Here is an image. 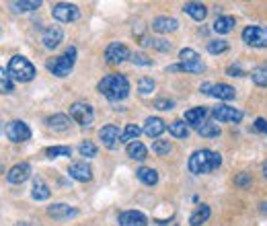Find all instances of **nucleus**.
Masks as SVG:
<instances>
[{"label":"nucleus","instance_id":"nucleus-46","mask_svg":"<svg viewBox=\"0 0 267 226\" xmlns=\"http://www.w3.org/2000/svg\"><path fill=\"white\" fill-rule=\"evenodd\" d=\"M263 175H265V177H267V163H265V165H263Z\"/></svg>","mask_w":267,"mask_h":226},{"label":"nucleus","instance_id":"nucleus-15","mask_svg":"<svg viewBox=\"0 0 267 226\" xmlns=\"http://www.w3.org/2000/svg\"><path fill=\"white\" fill-rule=\"evenodd\" d=\"M146 224H148V218L142 212L127 210L119 214V226H146Z\"/></svg>","mask_w":267,"mask_h":226},{"label":"nucleus","instance_id":"nucleus-13","mask_svg":"<svg viewBox=\"0 0 267 226\" xmlns=\"http://www.w3.org/2000/svg\"><path fill=\"white\" fill-rule=\"evenodd\" d=\"M129 58V50L123 46V43H111L107 50H105V60L109 62V64H121V62H125Z\"/></svg>","mask_w":267,"mask_h":226},{"label":"nucleus","instance_id":"nucleus-8","mask_svg":"<svg viewBox=\"0 0 267 226\" xmlns=\"http://www.w3.org/2000/svg\"><path fill=\"white\" fill-rule=\"evenodd\" d=\"M212 116H214V120H218L222 124H238L242 120V111H238L230 105H218L212 109Z\"/></svg>","mask_w":267,"mask_h":226},{"label":"nucleus","instance_id":"nucleus-2","mask_svg":"<svg viewBox=\"0 0 267 226\" xmlns=\"http://www.w3.org/2000/svg\"><path fill=\"white\" fill-rule=\"evenodd\" d=\"M99 93L109 101H123L129 93V82L123 74H109L99 82Z\"/></svg>","mask_w":267,"mask_h":226},{"label":"nucleus","instance_id":"nucleus-1","mask_svg":"<svg viewBox=\"0 0 267 226\" xmlns=\"http://www.w3.org/2000/svg\"><path fill=\"white\" fill-rule=\"evenodd\" d=\"M222 165V156L214 150H208V148H202V150H195L191 156H189V171L193 175H204V173H212L216 171L218 167Z\"/></svg>","mask_w":267,"mask_h":226},{"label":"nucleus","instance_id":"nucleus-14","mask_svg":"<svg viewBox=\"0 0 267 226\" xmlns=\"http://www.w3.org/2000/svg\"><path fill=\"white\" fill-rule=\"evenodd\" d=\"M29 177H31V165H29V163H19V165H15V167L7 173V179H9L11 183H15V185L25 183Z\"/></svg>","mask_w":267,"mask_h":226},{"label":"nucleus","instance_id":"nucleus-31","mask_svg":"<svg viewBox=\"0 0 267 226\" xmlns=\"http://www.w3.org/2000/svg\"><path fill=\"white\" fill-rule=\"evenodd\" d=\"M169 134H171V136H175V138H187L189 128H187V124H185V122L177 120V122H171V124H169Z\"/></svg>","mask_w":267,"mask_h":226},{"label":"nucleus","instance_id":"nucleus-3","mask_svg":"<svg viewBox=\"0 0 267 226\" xmlns=\"http://www.w3.org/2000/svg\"><path fill=\"white\" fill-rule=\"evenodd\" d=\"M7 72H9L11 78H15L19 82H29L35 76V66L27 58H23V56H13L11 62H9Z\"/></svg>","mask_w":267,"mask_h":226},{"label":"nucleus","instance_id":"nucleus-44","mask_svg":"<svg viewBox=\"0 0 267 226\" xmlns=\"http://www.w3.org/2000/svg\"><path fill=\"white\" fill-rule=\"evenodd\" d=\"M253 128H255V132L267 134V120H263V118H257V120H255V124H253Z\"/></svg>","mask_w":267,"mask_h":226},{"label":"nucleus","instance_id":"nucleus-40","mask_svg":"<svg viewBox=\"0 0 267 226\" xmlns=\"http://www.w3.org/2000/svg\"><path fill=\"white\" fill-rule=\"evenodd\" d=\"M146 43H150L152 48H157V50H161V52H169V50H171V43L165 41V39H148Z\"/></svg>","mask_w":267,"mask_h":226},{"label":"nucleus","instance_id":"nucleus-33","mask_svg":"<svg viewBox=\"0 0 267 226\" xmlns=\"http://www.w3.org/2000/svg\"><path fill=\"white\" fill-rule=\"evenodd\" d=\"M39 7H41V3H39V0H21V3H13V9H15L17 13L35 11V9H39Z\"/></svg>","mask_w":267,"mask_h":226},{"label":"nucleus","instance_id":"nucleus-24","mask_svg":"<svg viewBox=\"0 0 267 226\" xmlns=\"http://www.w3.org/2000/svg\"><path fill=\"white\" fill-rule=\"evenodd\" d=\"M127 156L129 159H134V161H144L146 156H148V148L142 144V142H131V144H127Z\"/></svg>","mask_w":267,"mask_h":226},{"label":"nucleus","instance_id":"nucleus-7","mask_svg":"<svg viewBox=\"0 0 267 226\" xmlns=\"http://www.w3.org/2000/svg\"><path fill=\"white\" fill-rule=\"evenodd\" d=\"M242 41L251 48H267V27H247L242 31Z\"/></svg>","mask_w":267,"mask_h":226},{"label":"nucleus","instance_id":"nucleus-35","mask_svg":"<svg viewBox=\"0 0 267 226\" xmlns=\"http://www.w3.org/2000/svg\"><path fill=\"white\" fill-rule=\"evenodd\" d=\"M0 93H13V78L9 76V72L5 68H0Z\"/></svg>","mask_w":267,"mask_h":226},{"label":"nucleus","instance_id":"nucleus-27","mask_svg":"<svg viewBox=\"0 0 267 226\" xmlns=\"http://www.w3.org/2000/svg\"><path fill=\"white\" fill-rule=\"evenodd\" d=\"M234 29V17H218L214 21V31L220 35H226Z\"/></svg>","mask_w":267,"mask_h":226},{"label":"nucleus","instance_id":"nucleus-9","mask_svg":"<svg viewBox=\"0 0 267 226\" xmlns=\"http://www.w3.org/2000/svg\"><path fill=\"white\" fill-rule=\"evenodd\" d=\"M52 17H54L56 21H60V23H70V21H76V19L80 17V13H78L76 5L58 3V5H54V9H52Z\"/></svg>","mask_w":267,"mask_h":226},{"label":"nucleus","instance_id":"nucleus-20","mask_svg":"<svg viewBox=\"0 0 267 226\" xmlns=\"http://www.w3.org/2000/svg\"><path fill=\"white\" fill-rule=\"evenodd\" d=\"M165 130H167V124H165L161 118H148V120H146V126H144V134H146V136L159 138Z\"/></svg>","mask_w":267,"mask_h":226},{"label":"nucleus","instance_id":"nucleus-10","mask_svg":"<svg viewBox=\"0 0 267 226\" xmlns=\"http://www.w3.org/2000/svg\"><path fill=\"white\" fill-rule=\"evenodd\" d=\"M202 93L210 95V97H216V99H222V101H230L234 99V88L230 84H224V82H218V84H212V82H206L199 86Z\"/></svg>","mask_w":267,"mask_h":226},{"label":"nucleus","instance_id":"nucleus-38","mask_svg":"<svg viewBox=\"0 0 267 226\" xmlns=\"http://www.w3.org/2000/svg\"><path fill=\"white\" fill-rule=\"evenodd\" d=\"M226 50H228V43H226L224 39H216V41H210V43H208V52L214 54V56H216V54H222V52H226Z\"/></svg>","mask_w":267,"mask_h":226},{"label":"nucleus","instance_id":"nucleus-5","mask_svg":"<svg viewBox=\"0 0 267 226\" xmlns=\"http://www.w3.org/2000/svg\"><path fill=\"white\" fill-rule=\"evenodd\" d=\"M74 60H76V48H68L64 56L54 58V60L48 62V70H50L52 74L60 76V78H62V76H68L70 70H72V66H74Z\"/></svg>","mask_w":267,"mask_h":226},{"label":"nucleus","instance_id":"nucleus-39","mask_svg":"<svg viewBox=\"0 0 267 226\" xmlns=\"http://www.w3.org/2000/svg\"><path fill=\"white\" fill-rule=\"evenodd\" d=\"M138 91H140V95H150L154 91V80L152 78H140Z\"/></svg>","mask_w":267,"mask_h":226},{"label":"nucleus","instance_id":"nucleus-11","mask_svg":"<svg viewBox=\"0 0 267 226\" xmlns=\"http://www.w3.org/2000/svg\"><path fill=\"white\" fill-rule=\"evenodd\" d=\"M7 136H9V140H13V142H27L29 138H31V128L25 124V122H11L9 126H7Z\"/></svg>","mask_w":267,"mask_h":226},{"label":"nucleus","instance_id":"nucleus-6","mask_svg":"<svg viewBox=\"0 0 267 226\" xmlns=\"http://www.w3.org/2000/svg\"><path fill=\"white\" fill-rule=\"evenodd\" d=\"M70 118L78 124V126H91L93 124V118H95V113H93V107L88 103H74L70 107Z\"/></svg>","mask_w":267,"mask_h":226},{"label":"nucleus","instance_id":"nucleus-26","mask_svg":"<svg viewBox=\"0 0 267 226\" xmlns=\"http://www.w3.org/2000/svg\"><path fill=\"white\" fill-rule=\"evenodd\" d=\"M210 214H212V210H210V206H206V204H202L193 214H191V218H189V224L191 226H202L204 222H208V218H210Z\"/></svg>","mask_w":267,"mask_h":226},{"label":"nucleus","instance_id":"nucleus-4","mask_svg":"<svg viewBox=\"0 0 267 226\" xmlns=\"http://www.w3.org/2000/svg\"><path fill=\"white\" fill-rule=\"evenodd\" d=\"M179 58H181V64H175V66H169V72H177V70H185V72H193V74H202V72L206 70V66H204V62H202V58L197 56V52H193V50H189V48H185V50H181V54H179Z\"/></svg>","mask_w":267,"mask_h":226},{"label":"nucleus","instance_id":"nucleus-17","mask_svg":"<svg viewBox=\"0 0 267 226\" xmlns=\"http://www.w3.org/2000/svg\"><path fill=\"white\" fill-rule=\"evenodd\" d=\"M68 175L80 183H86L93 179V169L86 165V163H72L70 169H68Z\"/></svg>","mask_w":267,"mask_h":226},{"label":"nucleus","instance_id":"nucleus-18","mask_svg":"<svg viewBox=\"0 0 267 226\" xmlns=\"http://www.w3.org/2000/svg\"><path fill=\"white\" fill-rule=\"evenodd\" d=\"M48 214H50L52 218L64 220V218H72V216H76V214H78V210H76V208H72V206H68V204H54V206H50V208H48Z\"/></svg>","mask_w":267,"mask_h":226},{"label":"nucleus","instance_id":"nucleus-32","mask_svg":"<svg viewBox=\"0 0 267 226\" xmlns=\"http://www.w3.org/2000/svg\"><path fill=\"white\" fill-rule=\"evenodd\" d=\"M251 78H253V82H255L257 86H267V64L253 68Z\"/></svg>","mask_w":267,"mask_h":226},{"label":"nucleus","instance_id":"nucleus-22","mask_svg":"<svg viewBox=\"0 0 267 226\" xmlns=\"http://www.w3.org/2000/svg\"><path fill=\"white\" fill-rule=\"evenodd\" d=\"M183 11H185L191 19H195V21H204V19L208 17V9H206L204 5H199V3H185V5H183Z\"/></svg>","mask_w":267,"mask_h":226},{"label":"nucleus","instance_id":"nucleus-36","mask_svg":"<svg viewBox=\"0 0 267 226\" xmlns=\"http://www.w3.org/2000/svg\"><path fill=\"white\" fill-rule=\"evenodd\" d=\"M171 150H173V146H171L169 140H157V142L152 144V152L159 154V156H165V154H169Z\"/></svg>","mask_w":267,"mask_h":226},{"label":"nucleus","instance_id":"nucleus-21","mask_svg":"<svg viewBox=\"0 0 267 226\" xmlns=\"http://www.w3.org/2000/svg\"><path fill=\"white\" fill-rule=\"evenodd\" d=\"M177 27H179V21L173 17H159L152 21V29L159 33H169V31H175Z\"/></svg>","mask_w":267,"mask_h":226},{"label":"nucleus","instance_id":"nucleus-34","mask_svg":"<svg viewBox=\"0 0 267 226\" xmlns=\"http://www.w3.org/2000/svg\"><path fill=\"white\" fill-rule=\"evenodd\" d=\"M72 148L70 146H50L46 148V156L48 159H56V156H70Z\"/></svg>","mask_w":267,"mask_h":226},{"label":"nucleus","instance_id":"nucleus-25","mask_svg":"<svg viewBox=\"0 0 267 226\" xmlns=\"http://www.w3.org/2000/svg\"><path fill=\"white\" fill-rule=\"evenodd\" d=\"M31 195H33V199L43 201V199H48V197L52 195V191H50V187L46 185V181L37 177V179L33 181V191H31Z\"/></svg>","mask_w":267,"mask_h":226},{"label":"nucleus","instance_id":"nucleus-16","mask_svg":"<svg viewBox=\"0 0 267 226\" xmlns=\"http://www.w3.org/2000/svg\"><path fill=\"white\" fill-rule=\"evenodd\" d=\"M62 37H64V31H62L58 25H52V27H48V29L43 31L41 41H43V46H46L48 50H54V48H58V46H60Z\"/></svg>","mask_w":267,"mask_h":226},{"label":"nucleus","instance_id":"nucleus-19","mask_svg":"<svg viewBox=\"0 0 267 226\" xmlns=\"http://www.w3.org/2000/svg\"><path fill=\"white\" fill-rule=\"evenodd\" d=\"M206 116H208V109L206 107H193V109L185 111V124L197 128L199 124L206 122Z\"/></svg>","mask_w":267,"mask_h":226},{"label":"nucleus","instance_id":"nucleus-28","mask_svg":"<svg viewBox=\"0 0 267 226\" xmlns=\"http://www.w3.org/2000/svg\"><path fill=\"white\" fill-rule=\"evenodd\" d=\"M136 175H138V179H140L144 185H157V183H159V173H157L154 169L140 167V169L136 171Z\"/></svg>","mask_w":267,"mask_h":226},{"label":"nucleus","instance_id":"nucleus-37","mask_svg":"<svg viewBox=\"0 0 267 226\" xmlns=\"http://www.w3.org/2000/svg\"><path fill=\"white\" fill-rule=\"evenodd\" d=\"M78 152H80V156L93 159V156H97V146H95L91 140H86V142H82V144L78 146Z\"/></svg>","mask_w":267,"mask_h":226},{"label":"nucleus","instance_id":"nucleus-45","mask_svg":"<svg viewBox=\"0 0 267 226\" xmlns=\"http://www.w3.org/2000/svg\"><path fill=\"white\" fill-rule=\"evenodd\" d=\"M228 74H230V76H242L244 72H242L238 66H230V68H228Z\"/></svg>","mask_w":267,"mask_h":226},{"label":"nucleus","instance_id":"nucleus-29","mask_svg":"<svg viewBox=\"0 0 267 226\" xmlns=\"http://www.w3.org/2000/svg\"><path fill=\"white\" fill-rule=\"evenodd\" d=\"M195 130H197V134L204 136V138H218V136H220V128H218L216 124H212V122H204V124H199Z\"/></svg>","mask_w":267,"mask_h":226},{"label":"nucleus","instance_id":"nucleus-42","mask_svg":"<svg viewBox=\"0 0 267 226\" xmlns=\"http://www.w3.org/2000/svg\"><path fill=\"white\" fill-rule=\"evenodd\" d=\"M234 185H238V187H247V185H251V175H249V173H240V175H236V177H234Z\"/></svg>","mask_w":267,"mask_h":226},{"label":"nucleus","instance_id":"nucleus-23","mask_svg":"<svg viewBox=\"0 0 267 226\" xmlns=\"http://www.w3.org/2000/svg\"><path fill=\"white\" fill-rule=\"evenodd\" d=\"M46 124H48V128L54 130V132H66V130L70 128V120H68L66 116H62V113H56V116L48 118Z\"/></svg>","mask_w":267,"mask_h":226},{"label":"nucleus","instance_id":"nucleus-12","mask_svg":"<svg viewBox=\"0 0 267 226\" xmlns=\"http://www.w3.org/2000/svg\"><path fill=\"white\" fill-rule=\"evenodd\" d=\"M99 138H101L103 146H107V148H115V146H119V142H121V132H119L117 126L109 124V126H105V128L99 130Z\"/></svg>","mask_w":267,"mask_h":226},{"label":"nucleus","instance_id":"nucleus-43","mask_svg":"<svg viewBox=\"0 0 267 226\" xmlns=\"http://www.w3.org/2000/svg\"><path fill=\"white\" fill-rule=\"evenodd\" d=\"M173 105H175V103H173L171 99H157V101H154V107H157V109H163V111L173 109Z\"/></svg>","mask_w":267,"mask_h":226},{"label":"nucleus","instance_id":"nucleus-30","mask_svg":"<svg viewBox=\"0 0 267 226\" xmlns=\"http://www.w3.org/2000/svg\"><path fill=\"white\" fill-rule=\"evenodd\" d=\"M140 134H142V130H140L136 124H127L125 130H123V134H121V142L131 144V142H136V140H138Z\"/></svg>","mask_w":267,"mask_h":226},{"label":"nucleus","instance_id":"nucleus-41","mask_svg":"<svg viewBox=\"0 0 267 226\" xmlns=\"http://www.w3.org/2000/svg\"><path fill=\"white\" fill-rule=\"evenodd\" d=\"M129 60H131L134 64H140V66H150V64H152V60L146 58L144 54H134V56H129Z\"/></svg>","mask_w":267,"mask_h":226}]
</instances>
